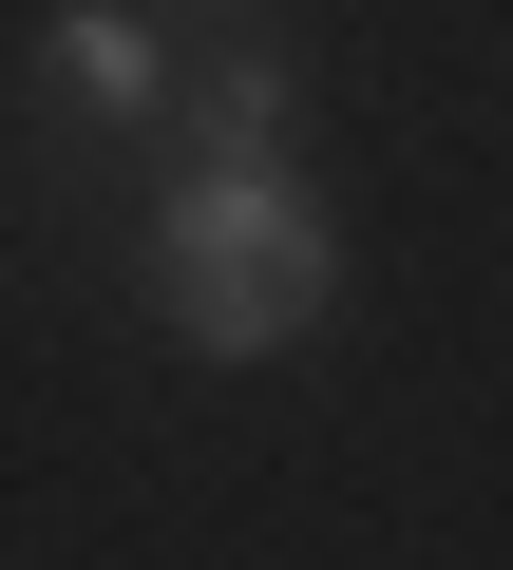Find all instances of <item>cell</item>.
Returning a JSON list of instances; mask_svg holds the SVG:
<instances>
[{"instance_id": "cell-1", "label": "cell", "mask_w": 513, "mask_h": 570, "mask_svg": "<svg viewBox=\"0 0 513 570\" xmlns=\"http://www.w3.org/2000/svg\"><path fill=\"white\" fill-rule=\"evenodd\" d=\"M324 305H343V228H324L305 171H171V209H152V324L190 362H286Z\"/></svg>"}, {"instance_id": "cell-2", "label": "cell", "mask_w": 513, "mask_h": 570, "mask_svg": "<svg viewBox=\"0 0 513 570\" xmlns=\"http://www.w3.org/2000/svg\"><path fill=\"white\" fill-rule=\"evenodd\" d=\"M39 96H58V134H152L171 115V39L134 0H58L39 20Z\"/></svg>"}, {"instance_id": "cell-3", "label": "cell", "mask_w": 513, "mask_h": 570, "mask_svg": "<svg viewBox=\"0 0 513 570\" xmlns=\"http://www.w3.org/2000/svg\"><path fill=\"white\" fill-rule=\"evenodd\" d=\"M171 134H190V171H286V134H305V77H286L267 39L171 58Z\"/></svg>"}]
</instances>
